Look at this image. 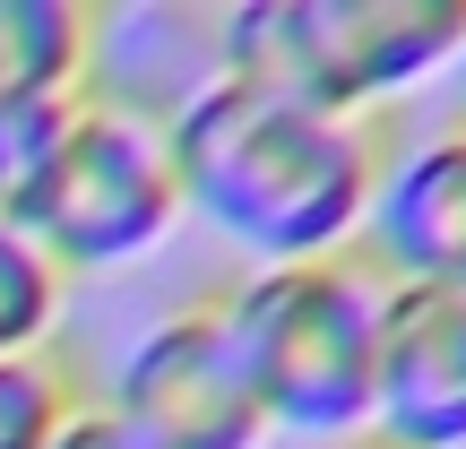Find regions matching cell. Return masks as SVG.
Masks as SVG:
<instances>
[{"label": "cell", "mask_w": 466, "mask_h": 449, "mask_svg": "<svg viewBox=\"0 0 466 449\" xmlns=\"http://www.w3.org/2000/svg\"><path fill=\"white\" fill-rule=\"evenodd\" d=\"M182 217L225 233L250 268H294V260H346L363 242L371 190L389 165L380 121L311 113L268 87L217 78L182 121L165 130Z\"/></svg>", "instance_id": "cell-1"}, {"label": "cell", "mask_w": 466, "mask_h": 449, "mask_svg": "<svg viewBox=\"0 0 466 449\" xmlns=\"http://www.w3.org/2000/svg\"><path fill=\"white\" fill-rule=\"evenodd\" d=\"M380 294H389V277L363 250H346V260H294V268H250V277H233L217 294L268 433L329 441V449L371 441Z\"/></svg>", "instance_id": "cell-2"}, {"label": "cell", "mask_w": 466, "mask_h": 449, "mask_svg": "<svg viewBox=\"0 0 466 449\" xmlns=\"http://www.w3.org/2000/svg\"><path fill=\"white\" fill-rule=\"evenodd\" d=\"M0 225L52 268V277H121L156 260L182 225V182L156 121H130L113 104H69L17 182L0 190Z\"/></svg>", "instance_id": "cell-3"}, {"label": "cell", "mask_w": 466, "mask_h": 449, "mask_svg": "<svg viewBox=\"0 0 466 449\" xmlns=\"http://www.w3.org/2000/svg\"><path fill=\"white\" fill-rule=\"evenodd\" d=\"M466 0H233L225 78L346 121H380L398 96L450 78Z\"/></svg>", "instance_id": "cell-4"}, {"label": "cell", "mask_w": 466, "mask_h": 449, "mask_svg": "<svg viewBox=\"0 0 466 449\" xmlns=\"http://www.w3.org/2000/svg\"><path fill=\"white\" fill-rule=\"evenodd\" d=\"M104 406L147 449H268L277 441L259 398H250V372L233 354V329H225L217 294H190L165 320H147L138 346L121 354Z\"/></svg>", "instance_id": "cell-5"}, {"label": "cell", "mask_w": 466, "mask_h": 449, "mask_svg": "<svg viewBox=\"0 0 466 449\" xmlns=\"http://www.w3.org/2000/svg\"><path fill=\"white\" fill-rule=\"evenodd\" d=\"M371 441L466 449V285H389L380 294Z\"/></svg>", "instance_id": "cell-6"}, {"label": "cell", "mask_w": 466, "mask_h": 449, "mask_svg": "<svg viewBox=\"0 0 466 449\" xmlns=\"http://www.w3.org/2000/svg\"><path fill=\"white\" fill-rule=\"evenodd\" d=\"M217 78H225V9L208 0L86 9V104L173 130Z\"/></svg>", "instance_id": "cell-7"}, {"label": "cell", "mask_w": 466, "mask_h": 449, "mask_svg": "<svg viewBox=\"0 0 466 449\" xmlns=\"http://www.w3.org/2000/svg\"><path fill=\"white\" fill-rule=\"evenodd\" d=\"M363 250L389 285H466V130L441 121L423 138H389Z\"/></svg>", "instance_id": "cell-8"}, {"label": "cell", "mask_w": 466, "mask_h": 449, "mask_svg": "<svg viewBox=\"0 0 466 449\" xmlns=\"http://www.w3.org/2000/svg\"><path fill=\"white\" fill-rule=\"evenodd\" d=\"M78 406H86L78 398V372H69L52 346L0 354V449H52Z\"/></svg>", "instance_id": "cell-9"}, {"label": "cell", "mask_w": 466, "mask_h": 449, "mask_svg": "<svg viewBox=\"0 0 466 449\" xmlns=\"http://www.w3.org/2000/svg\"><path fill=\"white\" fill-rule=\"evenodd\" d=\"M61 294H69V285L52 277L9 225H0V354L52 346V329H61Z\"/></svg>", "instance_id": "cell-10"}, {"label": "cell", "mask_w": 466, "mask_h": 449, "mask_svg": "<svg viewBox=\"0 0 466 449\" xmlns=\"http://www.w3.org/2000/svg\"><path fill=\"white\" fill-rule=\"evenodd\" d=\"M52 449H147V441H138V433H130V423H121L104 398H86L78 415L61 423V441H52Z\"/></svg>", "instance_id": "cell-11"}, {"label": "cell", "mask_w": 466, "mask_h": 449, "mask_svg": "<svg viewBox=\"0 0 466 449\" xmlns=\"http://www.w3.org/2000/svg\"><path fill=\"white\" fill-rule=\"evenodd\" d=\"M450 87H458V130H466V44H458V61H450Z\"/></svg>", "instance_id": "cell-12"}, {"label": "cell", "mask_w": 466, "mask_h": 449, "mask_svg": "<svg viewBox=\"0 0 466 449\" xmlns=\"http://www.w3.org/2000/svg\"><path fill=\"white\" fill-rule=\"evenodd\" d=\"M354 449H380V441H354Z\"/></svg>", "instance_id": "cell-13"}]
</instances>
